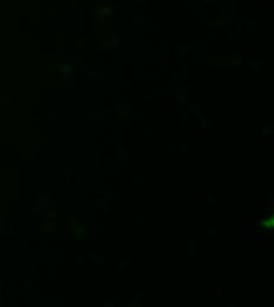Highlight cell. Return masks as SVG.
Wrapping results in <instances>:
<instances>
[{
  "mask_svg": "<svg viewBox=\"0 0 274 307\" xmlns=\"http://www.w3.org/2000/svg\"><path fill=\"white\" fill-rule=\"evenodd\" d=\"M202 1H204V3H216L218 0H202Z\"/></svg>",
  "mask_w": 274,
  "mask_h": 307,
  "instance_id": "cell-1",
  "label": "cell"
}]
</instances>
